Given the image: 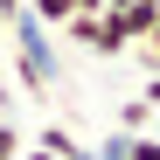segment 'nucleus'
Here are the masks:
<instances>
[{"label": "nucleus", "instance_id": "1", "mask_svg": "<svg viewBox=\"0 0 160 160\" xmlns=\"http://www.w3.org/2000/svg\"><path fill=\"white\" fill-rule=\"evenodd\" d=\"M7 63H14V91L21 98H49L56 91V42H49V28L35 14H14L7 21Z\"/></svg>", "mask_w": 160, "mask_h": 160}, {"label": "nucleus", "instance_id": "2", "mask_svg": "<svg viewBox=\"0 0 160 160\" xmlns=\"http://www.w3.org/2000/svg\"><path fill=\"white\" fill-rule=\"evenodd\" d=\"M63 35H70L77 49H91V56H125V49H132L112 7H91V14H70V21H63Z\"/></svg>", "mask_w": 160, "mask_h": 160}, {"label": "nucleus", "instance_id": "3", "mask_svg": "<svg viewBox=\"0 0 160 160\" xmlns=\"http://www.w3.org/2000/svg\"><path fill=\"white\" fill-rule=\"evenodd\" d=\"M112 14H118L125 42H146V35H153V21H160V0H125V7H112Z\"/></svg>", "mask_w": 160, "mask_h": 160}, {"label": "nucleus", "instance_id": "4", "mask_svg": "<svg viewBox=\"0 0 160 160\" xmlns=\"http://www.w3.org/2000/svg\"><path fill=\"white\" fill-rule=\"evenodd\" d=\"M35 146H42V153H56V160H91V146L77 139L70 125H42V139H35Z\"/></svg>", "mask_w": 160, "mask_h": 160}, {"label": "nucleus", "instance_id": "5", "mask_svg": "<svg viewBox=\"0 0 160 160\" xmlns=\"http://www.w3.org/2000/svg\"><path fill=\"white\" fill-rule=\"evenodd\" d=\"M146 125H153V104L146 98H125L118 104V132H146Z\"/></svg>", "mask_w": 160, "mask_h": 160}, {"label": "nucleus", "instance_id": "6", "mask_svg": "<svg viewBox=\"0 0 160 160\" xmlns=\"http://www.w3.org/2000/svg\"><path fill=\"white\" fill-rule=\"evenodd\" d=\"M28 14L42 21V28H63V21H70L77 7H70V0H28Z\"/></svg>", "mask_w": 160, "mask_h": 160}, {"label": "nucleus", "instance_id": "7", "mask_svg": "<svg viewBox=\"0 0 160 160\" xmlns=\"http://www.w3.org/2000/svg\"><path fill=\"white\" fill-rule=\"evenodd\" d=\"M125 160H160V139L153 132H125Z\"/></svg>", "mask_w": 160, "mask_h": 160}, {"label": "nucleus", "instance_id": "8", "mask_svg": "<svg viewBox=\"0 0 160 160\" xmlns=\"http://www.w3.org/2000/svg\"><path fill=\"white\" fill-rule=\"evenodd\" d=\"M132 49H139V70L160 77V21H153V35H146V42H132Z\"/></svg>", "mask_w": 160, "mask_h": 160}, {"label": "nucleus", "instance_id": "9", "mask_svg": "<svg viewBox=\"0 0 160 160\" xmlns=\"http://www.w3.org/2000/svg\"><path fill=\"white\" fill-rule=\"evenodd\" d=\"M21 146H28V139H21V125L0 118V160H21Z\"/></svg>", "mask_w": 160, "mask_h": 160}, {"label": "nucleus", "instance_id": "10", "mask_svg": "<svg viewBox=\"0 0 160 160\" xmlns=\"http://www.w3.org/2000/svg\"><path fill=\"white\" fill-rule=\"evenodd\" d=\"M0 118H14V84L0 77Z\"/></svg>", "mask_w": 160, "mask_h": 160}, {"label": "nucleus", "instance_id": "11", "mask_svg": "<svg viewBox=\"0 0 160 160\" xmlns=\"http://www.w3.org/2000/svg\"><path fill=\"white\" fill-rule=\"evenodd\" d=\"M146 104H153V112H160V77H146V91H139Z\"/></svg>", "mask_w": 160, "mask_h": 160}, {"label": "nucleus", "instance_id": "12", "mask_svg": "<svg viewBox=\"0 0 160 160\" xmlns=\"http://www.w3.org/2000/svg\"><path fill=\"white\" fill-rule=\"evenodd\" d=\"M21 160H56V153H42V146H21Z\"/></svg>", "mask_w": 160, "mask_h": 160}, {"label": "nucleus", "instance_id": "13", "mask_svg": "<svg viewBox=\"0 0 160 160\" xmlns=\"http://www.w3.org/2000/svg\"><path fill=\"white\" fill-rule=\"evenodd\" d=\"M70 7H77V14H91V7H104V0H70Z\"/></svg>", "mask_w": 160, "mask_h": 160}, {"label": "nucleus", "instance_id": "14", "mask_svg": "<svg viewBox=\"0 0 160 160\" xmlns=\"http://www.w3.org/2000/svg\"><path fill=\"white\" fill-rule=\"evenodd\" d=\"M0 70H7V28H0Z\"/></svg>", "mask_w": 160, "mask_h": 160}, {"label": "nucleus", "instance_id": "15", "mask_svg": "<svg viewBox=\"0 0 160 160\" xmlns=\"http://www.w3.org/2000/svg\"><path fill=\"white\" fill-rule=\"evenodd\" d=\"M104 7H125V0H104Z\"/></svg>", "mask_w": 160, "mask_h": 160}]
</instances>
